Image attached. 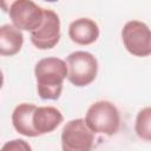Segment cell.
<instances>
[{
	"label": "cell",
	"instance_id": "1",
	"mask_svg": "<svg viewBox=\"0 0 151 151\" xmlns=\"http://www.w3.org/2000/svg\"><path fill=\"white\" fill-rule=\"evenodd\" d=\"M38 94L44 100H57L63 92L64 80L67 78L65 60L57 57L40 59L34 67Z\"/></svg>",
	"mask_w": 151,
	"mask_h": 151
},
{
	"label": "cell",
	"instance_id": "2",
	"mask_svg": "<svg viewBox=\"0 0 151 151\" xmlns=\"http://www.w3.org/2000/svg\"><path fill=\"white\" fill-rule=\"evenodd\" d=\"M85 124L93 133L113 136L120 126V114L116 105L109 100H98L86 111Z\"/></svg>",
	"mask_w": 151,
	"mask_h": 151
},
{
	"label": "cell",
	"instance_id": "3",
	"mask_svg": "<svg viewBox=\"0 0 151 151\" xmlns=\"http://www.w3.org/2000/svg\"><path fill=\"white\" fill-rule=\"evenodd\" d=\"M65 63L67 66V79L77 87L87 86L97 78L98 60L90 52H72L67 55Z\"/></svg>",
	"mask_w": 151,
	"mask_h": 151
},
{
	"label": "cell",
	"instance_id": "4",
	"mask_svg": "<svg viewBox=\"0 0 151 151\" xmlns=\"http://www.w3.org/2000/svg\"><path fill=\"white\" fill-rule=\"evenodd\" d=\"M122 40L126 51L134 57L143 58L151 54V33L143 21H127L122 29Z\"/></svg>",
	"mask_w": 151,
	"mask_h": 151
},
{
	"label": "cell",
	"instance_id": "5",
	"mask_svg": "<svg viewBox=\"0 0 151 151\" xmlns=\"http://www.w3.org/2000/svg\"><path fill=\"white\" fill-rule=\"evenodd\" d=\"M94 143V133L87 127L83 118L67 122L61 130L63 151H91Z\"/></svg>",
	"mask_w": 151,
	"mask_h": 151
},
{
	"label": "cell",
	"instance_id": "6",
	"mask_svg": "<svg viewBox=\"0 0 151 151\" xmlns=\"http://www.w3.org/2000/svg\"><path fill=\"white\" fill-rule=\"evenodd\" d=\"M7 12L15 28L29 33L41 25L44 18V8L31 0L13 1L9 4Z\"/></svg>",
	"mask_w": 151,
	"mask_h": 151
},
{
	"label": "cell",
	"instance_id": "7",
	"mask_svg": "<svg viewBox=\"0 0 151 151\" xmlns=\"http://www.w3.org/2000/svg\"><path fill=\"white\" fill-rule=\"evenodd\" d=\"M60 19L59 15L48 8H44L41 25L31 32V41L39 50L53 48L60 40Z\"/></svg>",
	"mask_w": 151,
	"mask_h": 151
},
{
	"label": "cell",
	"instance_id": "8",
	"mask_svg": "<svg viewBox=\"0 0 151 151\" xmlns=\"http://www.w3.org/2000/svg\"><path fill=\"white\" fill-rule=\"evenodd\" d=\"M100 31L98 24L90 18H79L73 20L68 26L70 39L81 46H87L97 41Z\"/></svg>",
	"mask_w": 151,
	"mask_h": 151
},
{
	"label": "cell",
	"instance_id": "9",
	"mask_svg": "<svg viewBox=\"0 0 151 151\" xmlns=\"http://www.w3.org/2000/svg\"><path fill=\"white\" fill-rule=\"evenodd\" d=\"M64 120V116L54 106H37L33 113V129L38 136L54 131Z\"/></svg>",
	"mask_w": 151,
	"mask_h": 151
},
{
	"label": "cell",
	"instance_id": "10",
	"mask_svg": "<svg viewBox=\"0 0 151 151\" xmlns=\"http://www.w3.org/2000/svg\"><path fill=\"white\" fill-rule=\"evenodd\" d=\"M37 106L29 103H21L12 112V124L15 131L25 137H38L33 129L32 119Z\"/></svg>",
	"mask_w": 151,
	"mask_h": 151
},
{
	"label": "cell",
	"instance_id": "11",
	"mask_svg": "<svg viewBox=\"0 0 151 151\" xmlns=\"http://www.w3.org/2000/svg\"><path fill=\"white\" fill-rule=\"evenodd\" d=\"M24 45L21 31L13 25L5 24L0 26V55L12 57L20 52Z\"/></svg>",
	"mask_w": 151,
	"mask_h": 151
},
{
	"label": "cell",
	"instance_id": "12",
	"mask_svg": "<svg viewBox=\"0 0 151 151\" xmlns=\"http://www.w3.org/2000/svg\"><path fill=\"white\" fill-rule=\"evenodd\" d=\"M150 116H151V110L150 107H144L140 110L137 114L136 118V124H134V130L137 136L140 139H144L145 142H150L151 139V131H150Z\"/></svg>",
	"mask_w": 151,
	"mask_h": 151
},
{
	"label": "cell",
	"instance_id": "13",
	"mask_svg": "<svg viewBox=\"0 0 151 151\" xmlns=\"http://www.w3.org/2000/svg\"><path fill=\"white\" fill-rule=\"evenodd\" d=\"M0 151H32V147L24 139H12L6 142Z\"/></svg>",
	"mask_w": 151,
	"mask_h": 151
},
{
	"label": "cell",
	"instance_id": "14",
	"mask_svg": "<svg viewBox=\"0 0 151 151\" xmlns=\"http://www.w3.org/2000/svg\"><path fill=\"white\" fill-rule=\"evenodd\" d=\"M2 85H4V74H2V71L0 70V90H1Z\"/></svg>",
	"mask_w": 151,
	"mask_h": 151
}]
</instances>
